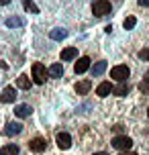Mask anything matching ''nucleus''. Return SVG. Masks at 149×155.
I'll return each mask as SVG.
<instances>
[{"instance_id": "obj_1", "label": "nucleus", "mask_w": 149, "mask_h": 155, "mask_svg": "<svg viewBox=\"0 0 149 155\" xmlns=\"http://www.w3.org/2000/svg\"><path fill=\"white\" fill-rule=\"evenodd\" d=\"M33 82L35 84H45V80L49 76V70H45L43 63H33Z\"/></svg>"}, {"instance_id": "obj_2", "label": "nucleus", "mask_w": 149, "mask_h": 155, "mask_svg": "<svg viewBox=\"0 0 149 155\" xmlns=\"http://www.w3.org/2000/svg\"><path fill=\"white\" fill-rule=\"evenodd\" d=\"M112 147L118 149V151H129V149L133 147V139L127 137V135H118V137L112 139Z\"/></svg>"}, {"instance_id": "obj_3", "label": "nucleus", "mask_w": 149, "mask_h": 155, "mask_svg": "<svg viewBox=\"0 0 149 155\" xmlns=\"http://www.w3.org/2000/svg\"><path fill=\"white\" fill-rule=\"evenodd\" d=\"M92 12H94L96 16H106L112 12V6H110L108 0H96L94 6H92Z\"/></svg>"}, {"instance_id": "obj_4", "label": "nucleus", "mask_w": 149, "mask_h": 155, "mask_svg": "<svg viewBox=\"0 0 149 155\" xmlns=\"http://www.w3.org/2000/svg\"><path fill=\"white\" fill-rule=\"evenodd\" d=\"M129 68L127 65H114L112 70H110V78H114L117 82H127V78H129Z\"/></svg>"}, {"instance_id": "obj_5", "label": "nucleus", "mask_w": 149, "mask_h": 155, "mask_svg": "<svg viewBox=\"0 0 149 155\" xmlns=\"http://www.w3.org/2000/svg\"><path fill=\"white\" fill-rule=\"evenodd\" d=\"M29 149L35 151V153H43V151L47 149V141L43 139V137H35V139H31V143H29Z\"/></svg>"}, {"instance_id": "obj_6", "label": "nucleus", "mask_w": 149, "mask_h": 155, "mask_svg": "<svg viewBox=\"0 0 149 155\" xmlns=\"http://www.w3.org/2000/svg\"><path fill=\"white\" fill-rule=\"evenodd\" d=\"M16 100V90L12 88V86H8V88H4L2 90V94H0V102H4V104H10V102Z\"/></svg>"}, {"instance_id": "obj_7", "label": "nucleus", "mask_w": 149, "mask_h": 155, "mask_svg": "<svg viewBox=\"0 0 149 155\" xmlns=\"http://www.w3.org/2000/svg\"><path fill=\"white\" fill-rule=\"evenodd\" d=\"M55 143H57V147H59V149L65 151V149L71 147V137L68 135V133H59V135L55 137Z\"/></svg>"}, {"instance_id": "obj_8", "label": "nucleus", "mask_w": 149, "mask_h": 155, "mask_svg": "<svg viewBox=\"0 0 149 155\" xmlns=\"http://www.w3.org/2000/svg\"><path fill=\"white\" fill-rule=\"evenodd\" d=\"M88 70H90V57H80L76 61V65H74V71L76 74H84Z\"/></svg>"}, {"instance_id": "obj_9", "label": "nucleus", "mask_w": 149, "mask_h": 155, "mask_svg": "<svg viewBox=\"0 0 149 155\" xmlns=\"http://www.w3.org/2000/svg\"><path fill=\"white\" fill-rule=\"evenodd\" d=\"M112 90H114V88H112L110 82H102V84H98V88H96V94H98L100 98H106L108 94H112Z\"/></svg>"}, {"instance_id": "obj_10", "label": "nucleus", "mask_w": 149, "mask_h": 155, "mask_svg": "<svg viewBox=\"0 0 149 155\" xmlns=\"http://www.w3.org/2000/svg\"><path fill=\"white\" fill-rule=\"evenodd\" d=\"M21 131H23V124H21V123H8L6 127H4V135H6V137L18 135Z\"/></svg>"}, {"instance_id": "obj_11", "label": "nucleus", "mask_w": 149, "mask_h": 155, "mask_svg": "<svg viewBox=\"0 0 149 155\" xmlns=\"http://www.w3.org/2000/svg\"><path fill=\"white\" fill-rule=\"evenodd\" d=\"M76 57H78V49H76V47H65L61 51L63 61H71V59H76Z\"/></svg>"}, {"instance_id": "obj_12", "label": "nucleus", "mask_w": 149, "mask_h": 155, "mask_svg": "<svg viewBox=\"0 0 149 155\" xmlns=\"http://www.w3.org/2000/svg\"><path fill=\"white\" fill-rule=\"evenodd\" d=\"M31 112H33V108L29 106V104H18V106L15 108V114L18 116V118H27Z\"/></svg>"}, {"instance_id": "obj_13", "label": "nucleus", "mask_w": 149, "mask_h": 155, "mask_svg": "<svg viewBox=\"0 0 149 155\" xmlns=\"http://www.w3.org/2000/svg\"><path fill=\"white\" fill-rule=\"evenodd\" d=\"M16 86H18L21 90H29V88L33 86V82L29 80V76H25V74H23V76L16 78Z\"/></svg>"}, {"instance_id": "obj_14", "label": "nucleus", "mask_w": 149, "mask_h": 155, "mask_svg": "<svg viewBox=\"0 0 149 155\" xmlns=\"http://www.w3.org/2000/svg\"><path fill=\"white\" fill-rule=\"evenodd\" d=\"M90 88H92V82H90V80H82V82L76 84V92L78 94H88Z\"/></svg>"}, {"instance_id": "obj_15", "label": "nucleus", "mask_w": 149, "mask_h": 155, "mask_svg": "<svg viewBox=\"0 0 149 155\" xmlns=\"http://www.w3.org/2000/svg\"><path fill=\"white\" fill-rule=\"evenodd\" d=\"M49 37L53 39V41H63V39L68 37V31H63V29H53V31H49Z\"/></svg>"}, {"instance_id": "obj_16", "label": "nucleus", "mask_w": 149, "mask_h": 155, "mask_svg": "<svg viewBox=\"0 0 149 155\" xmlns=\"http://www.w3.org/2000/svg\"><path fill=\"white\" fill-rule=\"evenodd\" d=\"M49 76L51 78H61L63 76V65L61 63H53V65L49 68Z\"/></svg>"}, {"instance_id": "obj_17", "label": "nucleus", "mask_w": 149, "mask_h": 155, "mask_svg": "<svg viewBox=\"0 0 149 155\" xmlns=\"http://www.w3.org/2000/svg\"><path fill=\"white\" fill-rule=\"evenodd\" d=\"M23 6L27 12H31V15H39V6L33 2V0H23Z\"/></svg>"}, {"instance_id": "obj_18", "label": "nucleus", "mask_w": 149, "mask_h": 155, "mask_svg": "<svg viewBox=\"0 0 149 155\" xmlns=\"http://www.w3.org/2000/svg\"><path fill=\"white\" fill-rule=\"evenodd\" d=\"M129 90H131V88H129V84H127V82H121V84H118L112 92L117 94V96H127V94H129Z\"/></svg>"}, {"instance_id": "obj_19", "label": "nucleus", "mask_w": 149, "mask_h": 155, "mask_svg": "<svg viewBox=\"0 0 149 155\" xmlns=\"http://www.w3.org/2000/svg\"><path fill=\"white\" fill-rule=\"evenodd\" d=\"M106 71V61H96L92 68V76H102Z\"/></svg>"}, {"instance_id": "obj_20", "label": "nucleus", "mask_w": 149, "mask_h": 155, "mask_svg": "<svg viewBox=\"0 0 149 155\" xmlns=\"http://www.w3.org/2000/svg\"><path fill=\"white\" fill-rule=\"evenodd\" d=\"M0 155H18V147L16 145H4V147L0 149Z\"/></svg>"}, {"instance_id": "obj_21", "label": "nucleus", "mask_w": 149, "mask_h": 155, "mask_svg": "<svg viewBox=\"0 0 149 155\" xmlns=\"http://www.w3.org/2000/svg\"><path fill=\"white\" fill-rule=\"evenodd\" d=\"M4 23H6V27H23L25 21H23V18H18V16H8Z\"/></svg>"}, {"instance_id": "obj_22", "label": "nucleus", "mask_w": 149, "mask_h": 155, "mask_svg": "<svg viewBox=\"0 0 149 155\" xmlns=\"http://www.w3.org/2000/svg\"><path fill=\"white\" fill-rule=\"evenodd\" d=\"M139 90H141V94L149 96V78H143L141 82H139Z\"/></svg>"}, {"instance_id": "obj_23", "label": "nucleus", "mask_w": 149, "mask_h": 155, "mask_svg": "<svg viewBox=\"0 0 149 155\" xmlns=\"http://www.w3.org/2000/svg\"><path fill=\"white\" fill-rule=\"evenodd\" d=\"M123 25H125V29L129 31V29H133L135 25H137V18H135V16H127V18H125V23H123Z\"/></svg>"}, {"instance_id": "obj_24", "label": "nucleus", "mask_w": 149, "mask_h": 155, "mask_svg": "<svg viewBox=\"0 0 149 155\" xmlns=\"http://www.w3.org/2000/svg\"><path fill=\"white\" fill-rule=\"evenodd\" d=\"M139 59L149 61V49H141V51H139Z\"/></svg>"}, {"instance_id": "obj_25", "label": "nucleus", "mask_w": 149, "mask_h": 155, "mask_svg": "<svg viewBox=\"0 0 149 155\" xmlns=\"http://www.w3.org/2000/svg\"><path fill=\"white\" fill-rule=\"evenodd\" d=\"M139 6H149V0H139Z\"/></svg>"}, {"instance_id": "obj_26", "label": "nucleus", "mask_w": 149, "mask_h": 155, "mask_svg": "<svg viewBox=\"0 0 149 155\" xmlns=\"http://www.w3.org/2000/svg\"><path fill=\"white\" fill-rule=\"evenodd\" d=\"M0 4L4 6V4H10V0H0Z\"/></svg>"}, {"instance_id": "obj_27", "label": "nucleus", "mask_w": 149, "mask_h": 155, "mask_svg": "<svg viewBox=\"0 0 149 155\" xmlns=\"http://www.w3.org/2000/svg\"><path fill=\"white\" fill-rule=\"evenodd\" d=\"M121 155H137V153H131V151H123Z\"/></svg>"}, {"instance_id": "obj_28", "label": "nucleus", "mask_w": 149, "mask_h": 155, "mask_svg": "<svg viewBox=\"0 0 149 155\" xmlns=\"http://www.w3.org/2000/svg\"><path fill=\"white\" fill-rule=\"evenodd\" d=\"M92 155H108V153H102V151H100V153H92Z\"/></svg>"}, {"instance_id": "obj_29", "label": "nucleus", "mask_w": 149, "mask_h": 155, "mask_svg": "<svg viewBox=\"0 0 149 155\" xmlns=\"http://www.w3.org/2000/svg\"><path fill=\"white\" fill-rule=\"evenodd\" d=\"M147 116H149V108H147Z\"/></svg>"}]
</instances>
